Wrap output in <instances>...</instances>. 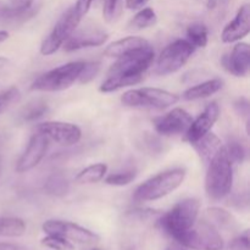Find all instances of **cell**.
Listing matches in <instances>:
<instances>
[{
  "label": "cell",
  "mask_w": 250,
  "mask_h": 250,
  "mask_svg": "<svg viewBox=\"0 0 250 250\" xmlns=\"http://www.w3.org/2000/svg\"><path fill=\"white\" fill-rule=\"evenodd\" d=\"M233 185V164L225 146L217 150L208 163L205 176V192L212 200H221L231 193Z\"/></svg>",
  "instance_id": "1"
},
{
  "label": "cell",
  "mask_w": 250,
  "mask_h": 250,
  "mask_svg": "<svg viewBox=\"0 0 250 250\" xmlns=\"http://www.w3.org/2000/svg\"><path fill=\"white\" fill-rule=\"evenodd\" d=\"M186 178L185 168H172L158 173L142 183L134 190V200L141 203L155 202L175 192Z\"/></svg>",
  "instance_id": "2"
},
{
  "label": "cell",
  "mask_w": 250,
  "mask_h": 250,
  "mask_svg": "<svg viewBox=\"0 0 250 250\" xmlns=\"http://www.w3.org/2000/svg\"><path fill=\"white\" fill-rule=\"evenodd\" d=\"M199 210V200L195 198H188L177 203L170 211L163 215L159 225L168 236L177 239L188 229H192L193 225L197 222Z\"/></svg>",
  "instance_id": "3"
},
{
  "label": "cell",
  "mask_w": 250,
  "mask_h": 250,
  "mask_svg": "<svg viewBox=\"0 0 250 250\" xmlns=\"http://www.w3.org/2000/svg\"><path fill=\"white\" fill-rule=\"evenodd\" d=\"M155 53L150 44L117 58L107 71V77H132L143 80L146 71L153 65Z\"/></svg>",
  "instance_id": "4"
},
{
  "label": "cell",
  "mask_w": 250,
  "mask_h": 250,
  "mask_svg": "<svg viewBox=\"0 0 250 250\" xmlns=\"http://www.w3.org/2000/svg\"><path fill=\"white\" fill-rule=\"evenodd\" d=\"M84 61H72L53 68L39 76L31 85L32 90L38 92H60L70 88L80 78Z\"/></svg>",
  "instance_id": "5"
},
{
  "label": "cell",
  "mask_w": 250,
  "mask_h": 250,
  "mask_svg": "<svg viewBox=\"0 0 250 250\" xmlns=\"http://www.w3.org/2000/svg\"><path fill=\"white\" fill-rule=\"evenodd\" d=\"M121 102L129 107L163 110L175 105L178 102V97L160 88L143 87L125 92L121 97Z\"/></svg>",
  "instance_id": "6"
},
{
  "label": "cell",
  "mask_w": 250,
  "mask_h": 250,
  "mask_svg": "<svg viewBox=\"0 0 250 250\" xmlns=\"http://www.w3.org/2000/svg\"><path fill=\"white\" fill-rule=\"evenodd\" d=\"M176 241L193 250H222L225 246L224 238L211 222L198 220L192 229Z\"/></svg>",
  "instance_id": "7"
},
{
  "label": "cell",
  "mask_w": 250,
  "mask_h": 250,
  "mask_svg": "<svg viewBox=\"0 0 250 250\" xmlns=\"http://www.w3.org/2000/svg\"><path fill=\"white\" fill-rule=\"evenodd\" d=\"M195 48L187 39H177L172 42L161 51L154 71L159 76H167L177 72L188 62Z\"/></svg>",
  "instance_id": "8"
},
{
  "label": "cell",
  "mask_w": 250,
  "mask_h": 250,
  "mask_svg": "<svg viewBox=\"0 0 250 250\" xmlns=\"http://www.w3.org/2000/svg\"><path fill=\"white\" fill-rule=\"evenodd\" d=\"M82 17L77 14L75 7L68 9L62 16L59 19L53 31L43 41L41 45V54L44 56H50L55 54L66 41L76 32Z\"/></svg>",
  "instance_id": "9"
},
{
  "label": "cell",
  "mask_w": 250,
  "mask_h": 250,
  "mask_svg": "<svg viewBox=\"0 0 250 250\" xmlns=\"http://www.w3.org/2000/svg\"><path fill=\"white\" fill-rule=\"evenodd\" d=\"M42 229L44 233L62 237L70 241L71 243L76 242L80 244H95L100 241V237L97 233L70 221L48 220L44 222Z\"/></svg>",
  "instance_id": "10"
},
{
  "label": "cell",
  "mask_w": 250,
  "mask_h": 250,
  "mask_svg": "<svg viewBox=\"0 0 250 250\" xmlns=\"http://www.w3.org/2000/svg\"><path fill=\"white\" fill-rule=\"evenodd\" d=\"M37 131L44 134L49 141L63 146H71L77 144L82 138V131L75 124L62 121H46L38 125Z\"/></svg>",
  "instance_id": "11"
},
{
  "label": "cell",
  "mask_w": 250,
  "mask_h": 250,
  "mask_svg": "<svg viewBox=\"0 0 250 250\" xmlns=\"http://www.w3.org/2000/svg\"><path fill=\"white\" fill-rule=\"evenodd\" d=\"M192 121V116L186 110L176 107L164 116L154 120V127L161 136L172 137L186 133Z\"/></svg>",
  "instance_id": "12"
},
{
  "label": "cell",
  "mask_w": 250,
  "mask_h": 250,
  "mask_svg": "<svg viewBox=\"0 0 250 250\" xmlns=\"http://www.w3.org/2000/svg\"><path fill=\"white\" fill-rule=\"evenodd\" d=\"M49 148V139L44 134L37 133L33 134L27 146L26 150L20 156L16 164V172L24 173L33 170L36 166L39 165L43 158L45 156Z\"/></svg>",
  "instance_id": "13"
},
{
  "label": "cell",
  "mask_w": 250,
  "mask_h": 250,
  "mask_svg": "<svg viewBox=\"0 0 250 250\" xmlns=\"http://www.w3.org/2000/svg\"><path fill=\"white\" fill-rule=\"evenodd\" d=\"M220 116V107L216 103H211L204 109V111L192 121L188 129L185 133V141L190 144H194L202 137L209 133Z\"/></svg>",
  "instance_id": "14"
},
{
  "label": "cell",
  "mask_w": 250,
  "mask_h": 250,
  "mask_svg": "<svg viewBox=\"0 0 250 250\" xmlns=\"http://www.w3.org/2000/svg\"><path fill=\"white\" fill-rule=\"evenodd\" d=\"M250 32V7L249 4L242 5L241 9L237 12L236 17L231 22L225 26L222 29L221 39L224 43H234L244 37H247Z\"/></svg>",
  "instance_id": "15"
},
{
  "label": "cell",
  "mask_w": 250,
  "mask_h": 250,
  "mask_svg": "<svg viewBox=\"0 0 250 250\" xmlns=\"http://www.w3.org/2000/svg\"><path fill=\"white\" fill-rule=\"evenodd\" d=\"M225 68L236 77H246L250 71L249 44L238 43L222 60Z\"/></svg>",
  "instance_id": "16"
},
{
  "label": "cell",
  "mask_w": 250,
  "mask_h": 250,
  "mask_svg": "<svg viewBox=\"0 0 250 250\" xmlns=\"http://www.w3.org/2000/svg\"><path fill=\"white\" fill-rule=\"evenodd\" d=\"M109 36L107 33L98 29H87L83 32H77L73 33L67 41L63 43V49L65 51H76L84 48H95L100 46L107 41Z\"/></svg>",
  "instance_id": "17"
},
{
  "label": "cell",
  "mask_w": 250,
  "mask_h": 250,
  "mask_svg": "<svg viewBox=\"0 0 250 250\" xmlns=\"http://www.w3.org/2000/svg\"><path fill=\"white\" fill-rule=\"evenodd\" d=\"M149 42L144 39L143 37H126V38L119 39V41L114 42V43L109 44L104 51V55L107 58H120V56L125 55V54L133 51L136 49L142 48V46L148 45Z\"/></svg>",
  "instance_id": "18"
},
{
  "label": "cell",
  "mask_w": 250,
  "mask_h": 250,
  "mask_svg": "<svg viewBox=\"0 0 250 250\" xmlns=\"http://www.w3.org/2000/svg\"><path fill=\"white\" fill-rule=\"evenodd\" d=\"M222 87H224V81L220 80V78H212V80L205 81V82L188 88L187 90L183 92L182 98L188 102L205 99V98L211 97L215 93L219 92Z\"/></svg>",
  "instance_id": "19"
},
{
  "label": "cell",
  "mask_w": 250,
  "mask_h": 250,
  "mask_svg": "<svg viewBox=\"0 0 250 250\" xmlns=\"http://www.w3.org/2000/svg\"><path fill=\"white\" fill-rule=\"evenodd\" d=\"M195 148V150L198 151L199 156L202 158V160L204 163H209L211 160L212 156L217 153L220 148L222 146L221 141H220L219 137L214 133H207L204 137L199 139L198 142H195L194 144H192Z\"/></svg>",
  "instance_id": "20"
},
{
  "label": "cell",
  "mask_w": 250,
  "mask_h": 250,
  "mask_svg": "<svg viewBox=\"0 0 250 250\" xmlns=\"http://www.w3.org/2000/svg\"><path fill=\"white\" fill-rule=\"evenodd\" d=\"M106 172L107 166L103 163H98L78 172L75 181L78 185H93V183L100 182L105 177Z\"/></svg>",
  "instance_id": "21"
},
{
  "label": "cell",
  "mask_w": 250,
  "mask_h": 250,
  "mask_svg": "<svg viewBox=\"0 0 250 250\" xmlns=\"http://www.w3.org/2000/svg\"><path fill=\"white\" fill-rule=\"evenodd\" d=\"M44 190L53 197H63L70 190V182L62 173H53L45 181Z\"/></svg>",
  "instance_id": "22"
},
{
  "label": "cell",
  "mask_w": 250,
  "mask_h": 250,
  "mask_svg": "<svg viewBox=\"0 0 250 250\" xmlns=\"http://www.w3.org/2000/svg\"><path fill=\"white\" fill-rule=\"evenodd\" d=\"M26 232V222L20 217H0V237H21Z\"/></svg>",
  "instance_id": "23"
},
{
  "label": "cell",
  "mask_w": 250,
  "mask_h": 250,
  "mask_svg": "<svg viewBox=\"0 0 250 250\" xmlns=\"http://www.w3.org/2000/svg\"><path fill=\"white\" fill-rule=\"evenodd\" d=\"M187 41L194 48H205L209 41V31L204 23L195 22L188 26L187 28Z\"/></svg>",
  "instance_id": "24"
},
{
  "label": "cell",
  "mask_w": 250,
  "mask_h": 250,
  "mask_svg": "<svg viewBox=\"0 0 250 250\" xmlns=\"http://www.w3.org/2000/svg\"><path fill=\"white\" fill-rule=\"evenodd\" d=\"M158 21L155 11L151 7H144L141 11L134 15L133 19L129 22V28L131 29H144L148 27H153Z\"/></svg>",
  "instance_id": "25"
},
{
  "label": "cell",
  "mask_w": 250,
  "mask_h": 250,
  "mask_svg": "<svg viewBox=\"0 0 250 250\" xmlns=\"http://www.w3.org/2000/svg\"><path fill=\"white\" fill-rule=\"evenodd\" d=\"M49 111V106L44 100L36 99L33 102L28 103L26 106L22 109L21 116L24 121H36V120L43 117Z\"/></svg>",
  "instance_id": "26"
},
{
  "label": "cell",
  "mask_w": 250,
  "mask_h": 250,
  "mask_svg": "<svg viewBox=\"0 0 250 250\" xmlns=\"http://www.w3.org/2000/svg\"><path fill=\"white\" fill-rule=\"evenodd\" d=\"M122 10H124V0H104L103 16L109 23H114L120 19Z\"/></svg>",
  "instance_id": "27"
},
{
  "label": "cell",
  "mask_w": 250,
  "mask_h": 250,
  "mask_svg": "<svg viewBox=\"0 0 250 250\" xmlns=\"http://www.w3.org/2000/svg\"><path fill=\"white\" fill-rule=\"evenodd\" d=\"M136 177V170H125L121 171V172H115L107 176L105 178V183L109 186H115V187H124V186H127L133 182Z\"/></svg>",
  "instance_id": "28"
},
{
  "label": "cell",
  "mask_w": 250,
  "mask_h": 250,
  "mask_svg": "<svg viewBox=\"0 0 250 250\" xmlns=\"http://www.w3.org/2000/svg\"><path fill=\"white\" fill-rule=\"evenodd\" d=\"M42 246L46 247L49 249L53 250H73L75 247L67 239L62 238V237L59 236H53V234H46V237H44L41 241Z\"/></svg>",
  "instance_id": "29"
},
{
  "label": "cell",
  "mask_w": 250,
  "mask_h": 250,
  "mask_svg": "<svg viewBox=\"0 0 250 250\" xmlns=\"http://www.w3.org/2000/svg\"><path fill=\"white\" fill-rule=\"evenodd\" d=\"M227 155L231 159L232 164H242L246 160V149L239 142L232 141L225 146Z\"/></svg>",
  "instance_id": "30"
},
{
  "label": "cell",
  "mask_w": 250,
  "mask_h": 250,
  "mask_svg": "<svg viewBox=\"0 0 250 250\" xmlns=\"http://www.w3.org/2000/svg\"><path fill=\"white\" fill-rule=\"evenodd\" d=\"M99 70V62H85L84 66H83L82 72H81L78 81H80V83H82V84H87V83H89L90 81H93L97 77Z\"/></svg>",
  "instance_id": "31"
},
{
  "label": "cell",
  "mask_w": 250,
  "mask_h": 250,
  "mask_svg": "<svg viewBox=\"0 0 250 250\" xmlns=\"http://www.w3.org/2000/svg\"><path fill=\"white\" fill-rule=\"evenodd\" d=\"M210 217L217 222V224L222 225V226H229L232 224V216L224 209L220 208H212V209L208 210Z\"/></svg>",
  "instance_id": "32"
},
{
  "label": "cell",
  "mask_w": 250,
  "mask_h": 250,
  "mask_svg": "<svg viewBox=\"0 0 250 250\" xmlns=\"http://www.w3.org/2000/svg\"><path fill=\"white\" fill-rule=\"evenodd\" d=\"M33 4V0H10V9L19 12L28 11Z\"/></svg>",
  "instance_id": "33"
},
{
  "label": "cell",
  "mask_w": 250,
  "mask_h": 250,
  "mask_svg": "<svg viewBox=\"0 0 250 250\" xmlns=\"http://www.w3.org/2000/svg\"><path fill=\"white\" fill-rule=\"evenodd\" d=\"M234 109L241 116H246L248 119L249 116V102L246 98H241L234 103Z\"/></svg>",
  "instance_id": "34"
},
{
  "label": "cell",
  "mask_w": 250,
  "mask_h": 250,
  "mask_svg": "<svg viewBox=\"0 0 250 250\" xmlns=\"http://www.w3.org/2000/svg\"><path fill=\"white\" fill-rule=\"evenodd\" d=\"M233 248L238 250H249V232L246 231L233 242Z\"/></svg>",
  "instance_id": "35"
},
{
  "label": "cell",
  "mask_w": 250,
  "mask_h": 250,
  "mask_svg": "<svg viewBox=\"0 0 250 250\" xmlns=\"http://www.w3.org/2000/svg\"><path fill=\"white\" fill-rule=\"evenodd\" d=\"M92 4L93 0H77V1H76V5L73 7H75V10L77 11V14L80 15L81 17H83L88 11H89Z\"/></svg>",
  "instance_id": "36"
},
{
  "label": "cell",
  "mask_w": 250,
  "mask_h": 250,
  "mask_svg": "<svg viewBox=\"0 0 250 250\" xmlns=\"http://www.w3.org/2000/svg\"><path fill=\"white\" fill-rule=\"evenodd\" d=\"M149 0H126V7L129 10L141 9L143 5H146Z\"/></svg>",
  "instance_id": "37"
},
{
  "label": "cell",
  "mask_w": 250,
  "mask_h": 250,
  "mask_svg": "<svg viewBox=\"0 0 250 250\" xmlns=\"http://www.w3.org/2000/svg\"><path fill=\"white\" fill-rule=\"evenodd\" d=\"M0 250H28L23 247L16 246V244L11 243H0Z\"/></svg>",
  "instance_id": "38"
},
{
  "label": "cell",
  "mask_w": 250,
  "mask_h": 250,
  "mask_svg": "<svg viewBox=\"0 0 250 250\" xmlns=\"http://www.w3.org/2000/svg\"><path fill=\"white\" fill-rule=\"evenodd\" d=\"M9 38V32L7 31H0V43H2V42H5L6 39Z\"/></svg>",
  "instance_id": "39"
},
{
  "label": "cell",
  "mask_w": 250,
  "mask_h": 250,
  "mask_svg": "<svg viewBox=\"0 0 250 250\" xmlns=\"http://www.w3.org/2000/svg\"><path fill=\"white\" fill-rule=\"evenodd\" d=\"M7 63H9V60H7L6 58H2V56H0V71H1L2 68L6 67Z\"/></svg>",
  "instance_id": "40"
},
{
  "label": "cell",
  "mask_w": 250,
  "mask_h": 250,
  "mask_svg": "<svg viewBox=\"0 0 250 250\" xmlns=\"http://www.w3.org/2000/svg\"><path fill=\"white\" fill-rule=\"evenodd\" d=\"M207 4L209 9H214L217 4V0H207Z\"/></svg>",
  "instance_id": "41"
},
{
  "label": "cell",
  "mask_w": 250,
  "mask_h": 250,
  "mask_svg": "<svg viewBox=\"0 0 250 250\" xmlns=\"http://www.w3.org/2000/svg\"><path fill=\"white\" fill-rule=\"evenodd\" d=\"M1 172H2V161H1V158H0V177H1Z\"/></svg>",
  "instance_id": "42"
},
{
  "label": "cell",
  "mask_w": 250,
  "mask_h": 250,
  "mask_svg": "<svg viewBox=\"0 0 250 250\" xmlns=\"http://www.w3.org/2000/svg\"><path fill=\"white\" fill-rule=\"evenodd\" d=\"M93 250H100V249H97V248H94Z\"/></svg>",
  "instance_id": "43"
}]
</instances>
